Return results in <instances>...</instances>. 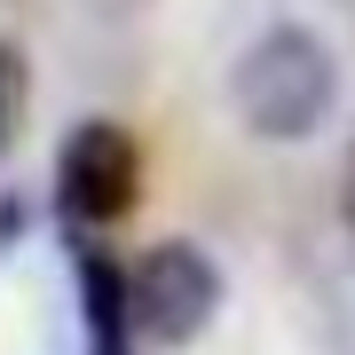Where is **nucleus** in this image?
Here are the masks:
<instances>
[{
  "label": "nucleus",
  "instance_id": "obj_4",
  "mask_svg": "<svg viewBox=\"0 0 355 355\" xmlns=\"http://www.w3.org/2000/svg\"><path fill=\"white\" fill-rule=\"evenodd\" d=\"M79 316H87V355H135V292L127 268L95 245H79Z\"/></svg>",
  "mask_w": 355,
  "mask_h": 355
},
{
  "label": "nucleus",
  "instance_id": "obj_6",
  "mask_svg": "<svg viewBox=\"0 0 355 355\" xmlns=\"http://www.w3.org/2000/svg\"><path fill=\"white\" fill-rule=\"evenodd\" d=\"M340 214H347V229H355V158H347V182H340Z\"/></svg>",
  "mask_w": 355,
  "mask_h": 355
},
{
  "label": "nucleus",
  "instance_id": "obj_2",
  "mask_svg": "<svg viewBox=\"0 0 355 355\" xmlns=\"http://www.w3.org/2000/svg\"><path fill=\"white\" fill-rule=\"evenodd\" d=\"M127 292H135V331H142V340L182 347V340H198V331L214 324V308H221V268H214L205 245L166 237V245H150V253L127 268Z\"/></svg>",
  "mask_w": 355,
  "mask_h": 355
},
{
  "label": "nucleus",
  "instance_id": "obj_3",
  "mask_svg": "<svg viewBox=\"0 0 355 355\" xmlns=\"http://www.w3.org/2000/svg\"><path fill=\"white\" fill-rule=\"evenodd\" d=\"M142 198V150L127 127H111V119H87V127H71L64 158H55V205H64L71 229H111L127 221Z\"/></svg>",
  "mask_w": 355,
  "mask_h": 355
},
{
  "label": "nucleus",
  "instance_id": "obj_5",
  "mask_svg": "<svg viewBox=\"0 0 355 355\" xmlns=\"http://www.w3.org/2000/svg\"><path fill=\"white\" fill-rule=\"evenodd\" d=\"M24 103H32V71H24V55L0 40V150L24 135Z\"/></svg>",
  "mask_w": 355,
  "mask_h": 355
},
{
  "label": "nucleus",
  "instance_id": "obj_1",
  "mask_svg": "<svg viewBox=\"0 0 355 355\" xmlns=\"http://www.w3.org/2000/svg\"><path fill=\"white\" fill-rule=\"evenodd\" d=\"M229 103L261 142H308L340 103V64L308 24H268L229 64Z\"/></svg>",
  "mask_w": 355,
  "mask_h": 355
}]
</instances>
